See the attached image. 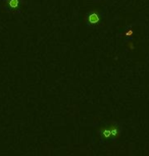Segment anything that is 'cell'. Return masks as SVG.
<instances>
[{"mask_svg":"<svg viewBox=\"0 0 149 156\" xmlns=\"http://www.w3.org/2000/svg\"><path fill=\"white\" fill-rule=\"evenodd\" d=\"M20 3H22L20 0H6V6L8 7V9L11 10L19 9Z\"/></svg>","mask_w":149,"mask_h":156,"instance_id":"6da1fadb","label":"cell"},{"mask_svg":"<svg viewBox=\"0 0 149 156\" xmlns=\"http://www.w3.org/2000/svg\"><path fill=\"white\" fill-rule=\"evenodd\" d=\"M88 22L90 23H97L99 22V16H97V13H91V14H89Z\"/></svg>","mask_w":149,"mask_h":156,"instance_id":"7a4b0ae2","label":"cell"},{"mask_svg":"<svg viewBox=\"0 0 149 156\" xmlns=\"http://www.w3.org/2000/svg\"><path fill=\"white\" fill-rule=\"evenodd\" d=\"M131 34H132V32H128V33H127V36H129V35H131Z\"/></svg>","mask_w":149,"mask_h":156,"instance_id":"3957f363","label":"cell"}]
</instances>
